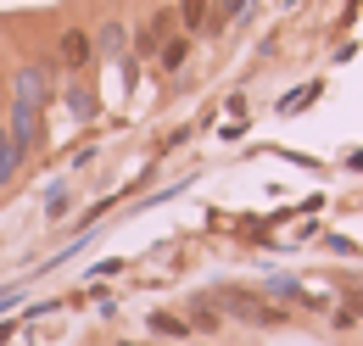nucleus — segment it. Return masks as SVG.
<instances>
[{"label":"nucleus","instance_id":"39448f33","mask_svg":"<svg viewBox=\"0 0 363 346\" xmlns=\"http://www.w3.org/2000/svg\"><path fill=\"white\" fill-rule=\"evenodd\" d=\"M184 56H190V40H168L162 50H157V62H162V73H179Z\"/></svg>","mask_w":363,"mask_h":346},{"label":"nucleus","instance_id":"6e6552de","mask_svg":"<svg viewBox=\"0 0 363 346\" xmlns=\"http://www.w3.org/2000/svg\"><path fill=\"white\" fill-rule=\"evenodd\" d=\"M151 324H157V335H190V324H184V318H168V313H157Z\"/></svg>","mask_w":363,"mask_h":346},{"label":"nucleus","instance_id":"423d86ee","mask_svg":"<svg viewBox=\"0 0 363 346\" xmlns=\"http://www.w3.org/2000/svg\"><path fill=\"white\" fill-rule=\"evenodd\" d=\"M207 6H213V0H179V23L184 28H201V23H207Z\"/></svg>","mask_w":363,"mask_h":346},{"label":"nucleus","instance_id":"f03ea898","mask_svg":"<svg viewBox=\"0 0 363 346\" xmlns=\"http://www.w3.org/2000/svg\"><path fill=\"white\" fill-rule=\"evenodd\" d=\"M56 62H62V67H73V73H79V67H90V62H95V40H90V34H79V28H67L62 45H56Z\"/></svg>","mask_w":363,"mask_h":346},{"label":"nucleus","instance_id":"f257e3e1","mask_svg":"<svg viewBox=\"0 0 363 346\" xmlns=\"http://www.w3.org/2000/svg\"><path fill=\"white\" fill-rule=\"evenodd\" d=\"M213 302L224 307L229 318H240V324H257V330H274V324H285V307L263 302L257 291H240V285H224V291H213Z\"/></svg>","mask_w":363,"mask_h":346},{"label":"nucleus","instance_id":"7ed1b4c3","mask_svg":"<svg viewBox=\"0 0 363 346\" xmlns=\"http://www.w3.org/2000/svg\"><path fill=\"white\" fill-rule=\"evenodd\" d=\"M168 28H174V11H157V17L135 34V56H157V50L168 45Z\"/></svg>","mask_w":363,"mask_h":346},{"label":"nucleus","instance_id":"0eeeda50","mask_svg":"<svg viewBox=\"0 0 363 346\" xmlns=\"http://www.w3.org/2000/svg\"><path fill=\"white\" fill-rule=\"evenodd\" d=\"M67 106H73V118H90V112H95V95L79 84V89H67Z\"/></svg>","mask_w":363,"mask_h":346},{"label":"nucleus","instance_id":"20e7f679","mask_svg":"<svg viewBox=\"0 0 363 346\" xmlns=\"http://www.w3.org/2000/svg\"><path fill=\"white\" fill-rule=\"evenodd\" d=\"M123 50H129V28H123V23H106L101 40H95V56H112V62H118Z\"/></svg>","mask_w":363,"mask_h":346}]
</instances>
